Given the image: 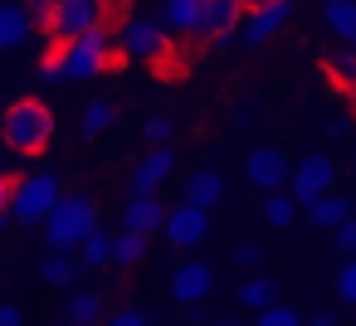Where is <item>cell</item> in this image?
Here are the masks:
<instances>
[{
    "instance_id": "1",
    "label": "cell",
    "mask_w": 356,
    "mask_h": 326,
    "mask_svg": "<svg viewBox=\"0 0 356 326\" xmlns=\"http://www.w3.org/2000/svg\"><path fill=\"white\" fill-rule=\"evenodd\" d=\"M122 69L127 59L118 54V44H113V35L98 25V30H88V35H79V40H69V44H59L44 64H40V78L44 83H88V78H98L103 69Z\"/></svg>"
},
{
    "instance_id": "2",
    "label": "cell",
    "mask_w": 356,
    "mask_h": 326,
    "mask_svg": "<svg viewBox=\"0 0 356 326\" xmlns=\"http://www.w3.org/2000/svg\"><path fill=\"white\" fill-rule=\"evenodd\" d=\"M0 137H6V146L20 151V156H40L54 141V112L40 98H20V103L6 108V117H0Z\"/></svg>"
},
{
    "instance_id": "3",
    "label": "cell",
    "mask_w": 356,
    "mask_h": 326,
    "mask_svg": "<svg viewBox=\"0 0 356 326\" xmlns=\"http://www.w3.org/2000/svg\"><path fill=\"white\" fill-rule=\"evenodd\" d=\"M93 229H98V205H93L88 195H59L54 209L44 214V234H49V243H54L59 253L79 248Z\"/></svg>"
},
{
    "instance_id": "4",
    "label": "cell",
    "mask_w": 356,
    "mask_h": 326,
    "mask_svg": "<svg viewBox=\"0 0 356 326\" xmlns=\"http://www.w3.org/2000/svg\"><path fill=\"white\" fill-rule=\"evenodd\" d=\"M40 20H44L54 44H69V40H79L108 20V0H44Z\"/></svg>"
},
{
    "instance_id": "5",
    "label": "cell",
    "mask_w": 356,
    "mask_h": 326,
    "mask_svg": "<svg viewBox=\"0 0 356 326\" xmlns=\"http://www.w3.org/2000/svg\"><path fill=\"white\" fill-rule=\"evenodd\" d=\"M64 195V185H59V175H49V171H30V175H20V180H10V219L15 224H44V214L54 209V200Z\"/></svg>"
},
{
    "instance_id": "6",
    "label": "cell",
    "mask_w": 356,
    "mask_h": 326,
    "mask_svg": "<svg viewBox=\"0 0 356 326\" xmlns=\"http://www.w3.org/2000/svg\"><path fill=\"white\" fill-rule=\"evenodd\" d=\"M113 44H118L122 59H147V64L171 59V30H166L161 20H152V15H127V20L118 25Z\"/></svg>"
},
{
    "instance_id": "7",
    "label": "cell",
    "mask_w": 356,
    "mask_h": 326,
    "mask_svg": "<svg viewBox=\"0 0 356 326\" xmlns=\"http://www.w3.org/2000/svg\"><path fill=\"white\" fill-rule=\"evenodd\" d=\"M288 15H293V0H273V6H249V10H244V20H239V44H244V49L268 44V40L288 25Z\"/></svg>"
},
{
    "instance_id": "8",
    "label": "cell",
    "mask_w": 356,
    "mask_h": 326,
    "mask_svg": "<svg viewBox=\"0 0 356 326\" xmlns=\"http://www.w3.org/2000/svg\"><path fill=\"white\" fill-rule=\"evenodd\" d=\"M332 171H337V166H332L322 151H317V156H307V161H298V166H293V175H288V195L307 209L317 195H327V190H332Z\"/></svg>"
},
{
    "instance_id": "9",
    "label": "cell",
    "mask_w": 356,
    "mask_h": 326,
    "mask_svg": "<svg viewBox=\"0 0 356 326\" xmlns=\"http://www.w3.org/2000/svg\"><path fill=\"white\" fill-rule=\"evenodd\" d=\"M161 234H166L176 248H195V243L210 234V209H200V205L181 200L176 209H166V224H161Z\"/></svg>"
},
{
    "instance_id": "10",
    "label": "cell",
    "mask_w": 356,
    "mask_h": 326,
    "mask_svg": "<svg viewBox=\"0 0 356 326\" xmlns=\"http://www.w3.org/2000/svg\"><path fill=\"white\" fill-rule=\"evenodd\" d=\"M244 175H249L259 190H283L288 175H293V166H288V156H283L278 146H254L249 161H244Z\"/></svg>"
},
{
    "instance_id": "11",
    "label": "cell",
    "mask_w": 356,
    "mask_h": 326,
    "mask_svg": "<svg viewBox=\"0 0 356 326\" xmlns=\"http://www.w3.org/2000/svg\"><path fill=\"white\" fill-rule=\"evenodd\" d=\"M176 171V156H171V146H152L137 166H132V190L137 195H156L161 190V180Z\"/></svg>"
},
{
    "instance_id": "12",
    "label": "cell",
    "mask_w": 356,
    "mask_h": 326,
    "mask_svg": "<svg viewBox=\"0 0 356 326\" xmlns=\"http://www.w3.org/2000/svg\"><path fill=\"white\" fill-rule=\"evenodd\" d=\"M244 20V0H205V20L195 40H229Z\"/></svg>"
},
{
    "instance_id": "13",
    "label": "cell",
    "mask_w": 356,
    "mask_h": 326,
    "mask_svg": "<svg viewBox=\"0 0 356 326\" xmlns=\"http://www.w3.org/2000/svg\"><path fill=\"white\" fill-rule=\"evenodd\" d=\"M210 268L200 263V258H186V263H176V273H171V292H176V302H186V307H195V302H205V292H210Z\"/></svg>"
},
{
    "instance_id": "14",
    "label": "cell",
    "mask_w": 356,
    "mask_h": 326,
    "mask_svg": "<svg viewBox=\"0 0 356 326\" xmlns=\"http://www.w3.org/2000/svg\"><path fill=\"white\" fill-rule=\"evenodd\" d=\"M166 224V209H161V200L156 195H137L132 190V200H127V209H122V229H132V234H156Z\"/></svg>"
},
{
    "instance_id": "15",
    "label": "cell",
    "mask_w": 356,
    "mask_h": 326,
    "mask_svg": "<svg viewBox=\"0 0 356 326\" xmlns=\"http://www.w3.org/2000/svg\"><path fill=\"white\" fill-rule=\"evenodd\" d=\"M200 20H205V0H166L161 6V25L171 35H200Z\"/></svg>"
},
{
    "instance_id": "16",
    "label": "cell",
    "mask_w": 356,
    "mask_h": 326,
    "mask_svg": "<svg viewBox=\"0 0 356 326\" xmlns=\"http://www.w3.org/2000/svg\"><path fill=\"white\" fill-rule=\"evenodd\" d=\"M181 200H191V205H200V209H215V205L225 200V175H220V171H195V175H186Z\"/></svg>"
},
{
    "instance_id": "17",
    "label": "cell",
    "mask_w": 356,
    "mask_h": 326,
    "mask_svg": "<svg viewBox=\"0 0 356 326\" xmlns=\"http://www.w3.org/2000/svg\"><path fill=\"white\" fill-rule=\"evenodd\" d=\"M30 30H35L30 6H0V54H6V49H20V44L30 40Z\"/></svg>"
},
{
    "instance_id": "18",
    "label": "cell",
    "mask_w": 356,
    "mask_h": 326,
    "mask_svg": "<svg viewBox=\"0 0 356 326\" xmlns=\"http://www.w3.org/2000/svg\"><path fill=\"white\" fill-rule=\"evenodd\" d=\"M346 214H351V200H346V195H332V190H327V195H317V200L307 205V219H312L317 229H337Z\"/></svg>"
},
{
    "instance_id": "19",
    "label": "cell",
    "mask_w": 356,
    "mask_h": 326,
    "mask_svg": "<svg viewBox=\"0 0 356 326\" xmlns=\"http://www.w3.org/2000/svg\"><path fill=\"white\" fill-rule=\"evenodd\" d=\"M322 15H327L332 35H337L341 44H351V49H356V0H327Z\"/></svg>"
},
{
    "instance_id": "20",
    "label": "cell",
    "mask_w": 356,
    "mask_h": 326,
    "mask_svg": "<svg viewBox=\"0 0 356 326\" xmlns=\"http://www.w3.org/2000/svg\"><path fill=\"white\" fill-rule=\"evenodd\" d=\"M234 297H239L249 311H264L268 302H278V282H273V277H264V273H254V277H244V282L234 287Z\"/></svg>"
},
{
    "instance_id": "21",
    "label": "cell",
    "mask_w": 356,
    "mask_h": 326,
    "mask_svg": "<svg viewBox=\"0 0 356 326\" xmlns=\"http://www.w3.org/2000/svg\"><path fill=\"white\" fill-rule=\"evenodd\" d=\"M322 74H327L332 83L351 88V83H356V49H351V44H337V49H327V54H322Z\"/></svg>"
},
{
    "instance_id": "22",
    "label": "cell",
    "mask_w": 356,
    "mask_h": 326,
    "mask_svg": "<svg viewBox=\"0 0 356 326\" xmlns=\"http://www.w3.org/2000/svg\"><path fill=\"white\" fill-rule=\"evenodd\" d=\"M79 263H83V268H108V263H113V234H108L103 224L79 243Z\"/></svg>"
},
{
    "instance_id": "23",
    "label": "cell",
    "mask_w": 356,
    "mask_h": 326,
    "mask_svg": "<svg viewBox=\"0 0 356 326\" xmlns=\"http://www.w3.org/2000/svg\"><path fill=\"white\" fill-rule=\"evenodd\" d=\"M103 292H74L69 297V321L74 326H103Z\"/></svg>"
},
{
    "instance_id": "24",
    "label": "cell",
    "mask_w": 356,
    "mask_h": 326,
    "mask_svg": "<svg viewBox=\"0 0 356 326\" xmlns=\"http://www.w3.org/2000/svg\"><path fill=\"white\" fill-rule=\"evenodd\" d=\"M264 219H268L273 229H288V224L298 219V200L283 195V190H268V200H264Z\"/></svg>"
},
{
    "instance_id": "25",
    "label": "cell",
    "mask_w": 356,
    "mask_h": 326,
    "mask_svg": "<svg viewBox=\"0 0 356 326\" xmlns=\"http://www.w3.org/2000/svg\"><path fill=\"white\" fill-rule=\"evenodd\" d=\"M147 243H152L147 234H132V229H127L122 239H113V263H118V268H137L142 253H147Z\"/></svg>"
},
{
    "instance_id": "26",
    "label": "cell",
    "mask_w": 356,
    "mask_h": 326,
    "mask_svg": "<svg viewBox=\"0 0 356 326\" xmlns=\"http://www.w3.org/2000/svg\"><path fill=\"white\" fill-rule=\"evenodd\" d=\"M113 103L108 98H98V103H88V112H83V137H103L108 127H113Z\"/></svg>"
},
{
    "instance_id": "27",
    "label": "cell",
    "mask_w": 356,
    "mask_h": 326,
    "mask_svg": "<svg viewBox=\"0 0 356 326\" xmlns=\"http://www.w3.org/2000/svg\"><path fill=\"white\" fill-rule=\"evenodd\" d=\"M74 273H79V268H74V258H69V253H49V258H44V268H40V277H44V282H54V287L74 282Z\"/></svg>"
},
{
    "instance_id": "28",
    "label": "cell",
    "mask_w": 356,
    "mask_h": 326,
    "mask_svg": "<svg viewBox=\"0 0 356 326\" xmlns=\"http://www.w3.org/2000/svg\"><path fill=\"white\" fill-rule=\"evenodd\" d=\"M254 326H302V316H298L293 307H283V302H268V307L259 311Z\"/></svg>"
},
{
    "instance_id": "29",
    "label": "cell",
    "mask_w": 356,
    "mask_h": 326,
    "mask_svg": "<svg viewBox=\"0 0 356 326\" xmlns=\"http://www.w3.org/2000/svg\"><path fill=\"white\" fill-rule=\"evenodd\" d=\"M337 297H341L346 307H356V258H346V263L337 268Z\"/></svg>"
},
{
    "instance_id": "30",
    "label": "cell",
    "mask_w": 356,
    "mask_h": 326,
    "mask_svg": "<svg viewBox=\"0 0 356 326\" xmlns=\"http://www.w3.org/2000/svg\"><path fill=\"white\" fill-rule=\"evenodd\" d=\"M142 141L147 146H166L171 141V117H147L142 122Z\"/></svg>"
},
{
    "instance_id": "31",
    "label": "cell",
    "mask_w": 356,
    "mask_h": 326,
    "mask_svg": "<svg viewBox=\"0 0 356 326\" xmlns=\"http://www.w3.org/2000/svg\"><path fill=\"white\" fill-rule=\"evenodd\" d=\"M103 326H152V316L142 307H118V311L103 316Z\"/></svg>"
},
{
    "instance_id": "32",
    "label": "cell",
    "mask_w": 356,
    "mask_h": 326,
    "mask_svg": "<svg viewBox=\"0 0 356 326\" xmlns=\"http://www.w3.org/2000/svg\"><path fill=\"white\" fill-rule=\"evenodd\" d=\"M332 243H337L341 253H356V214H346V219L332 229Z\"/></svg>"
},
{
    "instance_id": "33",
    "label": "cell",
    "mask_w": 356,
    "mask_h": 326,
    "mask_svg": "<svg viewBox=\"0 0 356 326\" xmlns=\"http://www.w3.org/2000/svg\"><path fill=\"white\" fill-rule=\"evenodd\" d=\"M0 326H25V316H20L15 302H0Z\"/></svg>"
},
{
    "instance_id": "34",
    "label": "cell",
    "mask_w": 356,
    "mask_h": 326,
    "mask_svg": "<svg viewBox=\"0 0 356 326\" xmlns=\"http://www.w3.org/2000/svg\"><path fill=\"white\" fill-rule=\"evenodd\" d=\"M234 258H239L244 268H254V263L264 258V248H259V243H239V253H234Z\"/></svg>"
},
{
    "instance_id": "35",
    "label": "cell",
    "mask_w": 356,
    "mask_h": 326,
    "mask_svg": "<svg viewBox=\"0 0 356 326\" xmlns=\"http://www.w3.org/2000/svg\"><path fill=\"white\" fill-rule=\"evenodd\" d=\"M307 326H337V311H332V307H322V311H312V316H307Z\"/></svg>"
},
{
    "instance_id": "36",
    "label": "cell",
    "mask_w": 356,
    "mask_h": 326,
    "mask_svg": "<svg viewBox=\"0 0 356 326\" xmlns=\"http://www.w3.org/2000/svg\"><path fill=\"white\" fill-rule=\"evenodd\" d=\"M0 214H10V180L0 175Z\"/></svg>"
},
{
    "instance_id": "37",
    "label": "cell",
    "mask_w": 356,
    "mask_h": 326,
    "mask_svg": "<svg viewBox=\"0 0 356 326\" xmlns=\"http://www.w3.org/2000/svg\"><path fill=\"white\" fill-rule=\"evenodd\" d=\"M346 132H351L346 117H332V122H327V137H346Z\"/></svg>"
},
{
    "instance_id": "38",
    "label": "cell",
    "mask_w": 356,
    "mask_h": 326,
    "mask_svg": "<svg viewBox=\"0 0 356 326\" xmlns=\"http://www.w3.org/2000/svg\"><path fill=\"white\" fill-rule=\"evenodd\" d=\"M249 6H273V0H244V10H249Z\"/></svg>"
},
{
    "instance_id": "39",
    "label": "cell",
    "mask_w": 356,
    "mask_h": 326,
    "mask_svg": "<svg viewBox=\"0 0 356 326\" xmlns=\"http://www.w3.org/2000/svg\"><path fill=\"white\" fill-rule=\"evenodd\" d=\"M6 224H10V214H0V229H6Z\"/></svg>"
},
{
    "instance_id": "40",
    "label": "cell",
    "mask_w": 356,
    "mask_h": 326,
    "mask_svg": "<svg viewBox=\"0 0 356 326\" xmlns=\"http://www.w3.org/2000/svg\"><path fill=\"white\" fill-rule=\"evenodd\" d=\"M351 108H356V83H351Z\"/></svg>"
},
{
    "instance_id": "41",
    "label": "cell",
    "mask_w": 356,
    "mask_h": 326,
    "mask_svg": "<svg viewBox=\"0 0 356 326\" xmlns=\"http://www.w3.org/2000/svg\"><path fill=\"white\" fill-rule=\"evenodd\" d=\"M351 175H356V156H351Z\"/></svg>"
},
{
    "instance_id": "42",
    "label": "cell",
    "mask_w": 356,
    "mask_h": 326,
    "mask_svg": "<svg viewBox=\"0 0 356 326\" xmlns=\"http://www.w3.org/2000/svg\"><path fill=\"white\" fill-rule=\"evenodd\" d=\"M220 326H239V321H220Z\"/></svg>"
}]
</instances>
